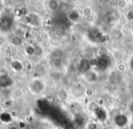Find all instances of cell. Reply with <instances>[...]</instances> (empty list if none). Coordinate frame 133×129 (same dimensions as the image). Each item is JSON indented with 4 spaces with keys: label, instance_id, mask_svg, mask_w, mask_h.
I'll return each instance as SVG.
<instances>
[{
    "label": "cell",
    "instance_id": "6da1fadb",
    "mask_svg": "<svg viewBox=\"0 0 133 129\" xmlns=\"http://www.w3.org/2000/svg\"><path fill=\"white\" fill-rule=\"evenodd\" d=\"M45 82L42 80V78H35L33 80L30 84L28 85V89L29 91L34 95H38L40 93L44 92V90L45 89Z\"/></svg>",
    "mask_w": 133,
    "mask_h": 129
},
{
    "label": "cell",
    "instance_id": "7a4b0ae2",
    "mask_svg": "<svg viewBox=\"0 0 133 129\" xmlns=\"http://www.w3.org/2000/svg\"><path fill=\"white\" fill-rule=\"evenodd\" d=\"M10 67L16 72H21L24 70V64L19 60H13L10 62Z\"/></svg>",
    "mask_w": 133,
    "mask_h": 129
},
{
    "label": "cell",
    "instance_id": "3957f363",
    "mask_svg": "<svg viewBox=\"0 0 133 129\" xmlns=\"http://www.w3.org/2000/svg\"><path fill=\"white\" fill-rule=\"evenodd\" d=\"M10 44L14 47H20L24 44V40L22 37L18 36V35H14V36L11 37Z\"/></svg>",
    "mask_w": 133,
    "mask_h": 129
},
{
    "label": "cell",
    "instance_id": "277c9868",
    "mask_svg": "<svg viewBox=\"0 0 133 129\" xmlns=\"http://www.w3.org/2000/svg\"><path fill=\"white\" fill-rule=\"evenodd\" d=\"M127 123H128V118H127L126 116L124 115H118L115 117V124L117 125L119 127H122V126H126Z\"/></svg>",
    "mask_w": 133,
    "mask_h": 129
},
{
    "label": "cell",
    "instance_id": "5b68a950",
    "mask_svg": "<svg viewBox=\"0 0 133 129\" xmlns=\"http://www.w3.org/2000/svg\"><path fill=\"white\" fill-rule=\"evenodd\" d=\"M68 18H69V20L72 22H77L81 18V13L77 9L71 10L68 14Z\"/></svg>",
    "mask_w": 133,
    "mask_h": 129
},
{
    "label": "cell",
    "instance_id": "8992f818",
    "mask_svg": "<svg viewBox=\"0 0 133 129\" xmlns=\"http://www.w3.org/2000/svg\"><path fill=\"white\" fill-rule=\"evenodd\" d=\"M110 35H111V37L115 41L121 40V39L123 37L122 32H121L119 29H118V28H114V29H112L111 32H110Z\"/></svg>",
    "mask_w": 133,
    "mask_h": 129
},
{
    "label": "cell",
    "instance_id": "52a82bcc",
    "mask_svg": "<svg viewBox=\"0 0 133 129\" xmlns=\"http://www.w3.org/2000/svg\"><path fill=\"white\" fill-rule=\"evenodd\" d=\"M60 6V2L56 1V0H50L47 2V7L50 11H56L59 9Z\"/></svg>",
    "mask_w": 133,
    "mask_h": 129
},
{
    "label": "cell",
    "instance_id": "ba28073f",
    "mask_svg": "<svg viewBox=\"0 0 133 129\" xmlns=\"http://www.w3.org/2000/svg\"><path fill=\"white\" fill-rule=\"evenodd\" d=\"M63 65V60H62L61 57H54L52 61V66L54 67V69H61Z\"/></svg>",
    "mask_w": 133,
    "mask_h": 129
},
{
    "label": "cell",
    "instance_id": "9c48e42d",
    "mask_svg": "<svg viewBox=\"0 0 133 129\" xmlns=\"http://www.w3.org/2000/svg\"><path fill=\"white\" fill-rule=\"evenodd\" d=\"M82 14L83 16L85 17H90V16L92 15V8H91L90 5H85V6L82 8Z\"/></svg>",
    "mask_w": 133,
    "mask_h": 129
},
{
    "label": "cell",
    "instance_id": "30bf717a",
    "mask_svg": "<svg viewBox=\"0 0 133 129\" xmlns=\"http://www.w3.org/2000/svg\"><path fill=\"white\" fill-rule=\"evenodd\" d=\"M25 52L26 53V55H29V56H34L35 55V46L34 45H27L26 47L25 48Z\"/></svg>",
    "mask_w": 133,
    "mask_h": 129
},
{
    "label": "cell",
    "instance_id": "8fae6325",
    "mask_svg": "<svg viewBox=\"0 0 133 129\" xmlns=\"http://www.w3.org/2000/svg\"><path fill=\"white\" fill-rule=\"evenodd\" d=\"M69 9H70V5H68V3H66V2H60V6H59L60 11H62V12H68Z\"/></svg>",
    "mask_w": 133,
    "mask_h": 129
},
{
    "label": "cell",
    "instance_id": "7c38bea8",
    "mask_svg": "<svg viewBox=\"0 0 133 129\" xmlns=\"http://www.w3.org/2000/svg\"><path fill=\"white\" fill-rule=\"evenodd\" d=\"M117 70H118V71H119V72H124V71H126V70H127L126 64H125V63H123V62L118 63V65H117Z\"/></svg>",
    "mask_w": 133,
    "mask_h": 129
},
{
    "label": "cell",
    "instance_id": "4fadbf2b",
    "mask_svg": "<svg viewBox=\"0 0 133 129\" xmlns=\"http://www.w3.org/2000/svg\"><path fill=\"white\" fill-rule=\"evenodd\" d=\"M127 4H128V2L125 1V0H119V1H117V6L119 8L123 9L127 6Z\"/></svg>",
    "mask_w": 133,
    "mask_h": 129
},
{
    "label": "cell",
    "instance_id": "5bb4252c",
    "mask_svg": "<svg viewBox=\"0 0 133 129\" xmlns=\"http://www.w3.org/2000/svg\"><path fill=\"white\" fill-rule=\"evenodd\" d=\"M43 54H44V48L41 46H35V55L43 56Z\"/></svg>",
    "mask_w": 133,
    "mask_h": 129
},
{
    "label": "cell",
    "instance_id": "9a60e30c",
    "mask_svg": "<svg viewBox=\"0 0 133 129\" xmlns=\"http://www.w3.org/2000/svg\"><path fill=\"white\" fill-rule=\"evenodd\" d=\"M126 19L128 20V21H133V11L132 10H130L127 12Z\"/></svg>",
    "mask_w": 133,
    "mask_h": 129
},
{
    "label": "cell",
    "instance_id": "2e32d148",
    "mask_svg": "<svg viewBox=\"0 0 133 129\" xmlns=\"http://www.w3.org/2000/svg\"><path fill=\"white\" fill-rule=\"evenodd\" d=\"M33 68H34L33 63L30 62V61H28V62L26 63V64H25V70H27V71H31V70H33Z\"/></svg>",
    "mask_w": 133,
    "mask_h": 129
},
{
    "label": "cell",
    "instance_id": "e0dca14e",
    "mask_svg": "<svg viewBox=\"0 0 133 129\" xmlns=\"http://www.w3.org/2000/svg\"><path fill=\"white\" fill-rule=\"evenodd\" d=\"M59 96H60V98H61L62 99H66L67 97H68V95H67V93L65 92L64 90H61L59 92Z\"/></svg>",
    "mask_w": 133,
    "mask_h": 129
},
{
    "label": "cell",
    "instance_id": "ac0fdd59",
    "mask_svg": "<svg viewBox=\"0 0 133 129\" xmlns=\"http://www.w3.org/2000/svg\"><path fill=\"white\" fill-rule=\"evenodd\" d=\"M98 128V125L96 123H89L87 125V129H97Z\"/></svg>",
    "mask_w": 133,
    "mask_h": 129
},
{
    "label": "cell",
    "instance_id": "d6986e66",
    "mask_svg": "<svg viewBox=\"0 0 133 129\" xmlns=\"http://www.w3.org/2000/svg\"><path fill=\"white\" fill-rule=\"evenodd\" d=\"M4 3H5L4 1H0V11H1L2 7H3V5H2V4H4Z\"/></svg>",
    "mask_w": 133,
    "mask_h": 129
},
{
    "label": "cell",
    "instance_id": "ffe728a7",
    "mask_svg": "<svg viewBox=\"0 0 133 129\" xmlns=\"http://www.w3.org/2000/svg\"><path fill=\"white\" fill-rule=\"evenodd\" d=\"M130 129H133V122H132V123H130Z\"/></svg>",
    "mask_w": 133,
    "mask_h": 129
}]
</instances>
